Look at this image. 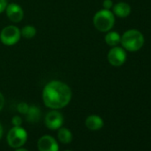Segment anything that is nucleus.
Masks as SVG:
<instances>
[{
  "label": "nucleus",
  "mask_w": 151,
  "mask_h": 151,
  "mask_svg": "<svg viewBox=\"0 0 151 151\" xmlns=\"http://www.w3.org/2000/svg\"><path fill=\"white\" fill-rule=\"evenodd\" d=\"M42 97L47 108L60 109L69 103L72 98V92L69 86L65 83L53 80L45 86Z\"/></svg>",
  "instance_id": "nucleus-1"
},
{
  "label": "nucleus",
  "mask_w": 151,
  "mask_h": 151,
  "mask_svg": "<svg viewBox=\"0 0 151 151\" xmlns=\"http://www.w3.org/2000/svg\"><path fill=\"white\" fill-rule=\"evenodd\" d=\"M120 43L123 48L129 52H137L144 45V37L137 29H129L121 37Z\"/></svg>",
  "instance_id": "nucleus-2"
},
{
  "label": "nucleus",
  "mask_w": 151,
  "mask_h": 151,
  "mask_svg": "<svg viewBox=\"0 0 151 151\" xmlns=\"http://www.w3.org/2000/svg\"><path fill=\"white\" fill-rule=\"evenodd\" d=\"M93 25L101 32H108L115 25V15L110 10H101L93 17Z\"/></svg>",
  "instance_id": "nucleus-3"
},
{
  "label": "nucleus",
  "mask_w": 151,
  "mask_h": 151,
  "mask_svg": "<svg viewBox=\"0 0 151 151\" xmlns=\"http://www.w3.org/2000/svg\"><path fill=\"white\" fill-rule=\"evenodd\" d=\"M28 139V133L22 126H14L7 134V143L13 148L22 147Z\"/></svg>",
  "instance_id": "nucleus-4"
},
{
  "label": "nucleus",
  "mask_w": 151,
  "mask_h": 151,
  "mask_svg": "<svg viewBox=\"0 0 151 151\" xmlns=\"http://www.w3.org/2000/svg\"><path fill=\"white\" fill-rule=\"evenodd\" d=\"M21 30L19 28L10 25L4 28L0 33V40L6 45H14L21 38Z\"/></svg>",
  "instance_id": "nucleus-5"
},
{
  "label": "nucleus",
  "mask_w": 151,
  "mask_h": 151,
  "mask_svg": "<svg viewBox=\"0 0 151 151\" xmlns=\"http://www.w3.org/2000/svg\"><path fill=\"white\" fill-rule=\"evenodd\" d=\"M108 60L114 67L122 66L126 60V52L123 47L114 46L108 53Z\"/></svg>",
  "instance_id": "nucleus-6"
},
{
  "label": "nucleus",
  "mask_w": 151,
  "mask_h": 151,
  "mask_svg": "<svg viewBox=\"0 0 151 151\" xmlns=\"http://www.w3.org/2000/svg\"><path fill=\"white\" fill-rule=\"evenodd\" d=\"M64 118L60 112L53 109L48 112L45 117V124L50 130H58L63 124Z\"/></svg>",
  "instance_id": "nucleus-7"
},
{
  "label": "nucleus",
  "mask_w": 151,
  "mask_h": 151,
  "mask_svg": "<svg viewBox=\"0 0 151 151\" xmlns=\"http://www.w3.org/2000/svg\"><path fill=\"white\" fill-rule=\"evenodd\" d=\"M39 151H59V145L56 139L50 135L42 136L37 141Z\"/></svg>",
  "instance_id": "nucleus-8"
},
{
  "label": "nucleus",
  "mask_w": 151,
  "mask_h": 151,
  "mask_svg": "<svg viewBox=\"0 0 151 151\" xmlns=\"http://www.w3.org/2000/svg\"><path fill=\"white\" fill-rule=\"evenodd\" d=\"M6 11V15L8 19L13 22H20L23 19L24 12L22 8L17 4H14V3L9 4Z\"/></svg>",
  "instance_id": "nucleus-9"
},
{
  "label": "nucleus",
  "mask_w": 151,
  "mask_h": 151,
  "mask_svg": "<svg viewBox=\"0 0 151 151\" xmlns=\"http://www.w3.org/2000/svg\"><path fill=\"white\" fill-rule=\"evenodd\" d=\"M104 122L102 118L97 115H91L86 120V126L91 131H97L103 127Z\"/></svg>",
  "instance_id": "nucleus-10"
},
{
  "label": "nucleus",
  "mask_w": 151,
  "mask_h": 151,
  "mask_svg": "<svg viewBox=\"0 0 151 151\" xmlns=\"http://www.w3.org/2000/svg\"><path fill=\"white\" fill-rule=\"evenodd\" d=\"M113 14L119 18H125L131 14V6L125 2H119L113 6Z\"/></svg>",
  "instance_id": "nucleus-11"
},
{
  "label": "nucleus",
  "mask_w": 151,
  "mask_h": 151,
  "mask_svg": "<svg viewBox=\"0 0 151 151\" xmlns=\"http://www.w3.org/2000/svg\"><path fill=\"white\" fill-rule=\"evenodd\" d=\"M26 116V119L28 122L29 123H37L40 118H41V110L37 106L35 105H31L29 106L28 112L25 114Z\"/></svg>",
  "instance_id": "nucleus-12"
},
{
  "label": "nucleus",
  "mask_w": 151,
  "mask_h": 151,
  "mask_svg": "<svg viewBox=\"0 0 151 151\" xmlns=\"http://www.w3.org/2000/svg\"><path fill=\"white\" fill-rule=\"evenodd\" d=\"M57 137L58 139L63 143V144H68L72 141V132L68 129V128H64V127H60L59 128L58 133H57Z\"/></svg>",
  "instance_id": "nucleus-13"
},
{
  "label": "nucleus",
  "mask_w": 151,
  "mask_h": 151,
  "mask_svg": "<svg viewBox=\"0 0 151 151\" xmlns=\"http://www.w3.org/2000/svg\"><path fill=\"white\" fill-rule=\"evenodd\" d=\"M121 40V36L116 31H108L107 35L105 36V42L109 46H116Z\"/></svg>",
  "instance_id": "nucleus-14"
},
{
  "label": "nucleus",
  "mask_w": 151,
  "mask_h": 151,
  "mask_svg": "<svg viewBox=\"0 0 151 151\" xmlns=\"http://www.w3.org/2000/svg\"><path fill=\"white\" fill-rule=\"evenodd\" d=\"M37 33V29L35 27L31 26V25H28V26H25L22 30H21V35L24 37V38H27V39H29V38H32L35 37Z\"/></svg>",
  "instance_id": "nucleus-15"
},
{
  "label": "nucleus",
  "mask_w": 151,
  "mask_h": 151,
  "mask_svg": "<svg viewBox=\"0 0 151 151\" xmlns=\"http://www.w3.org/2000/svg\"><path fill=\"white\" fill-rule=\"evenodd\" d=\"M29 108V106L27 103H25V102H21V103H19L18 106H17V110H18L21 114H24V115H25V114L28 112Z\"/></svg>",
  "instance_id": "nucleus-16"
},
{
  "label": "nucleus",
  "mask_w": 151,
  "mask_h": 151,
  "mask_svg": "<svg viewBox=\"0 0 151 151\" xmlns=\"http://www.w3.org/2000/svg\"><path fill=\"white\" fill-rule=\"evenodd\" d=\"M12 124L14 126H21L22 124V119L19 116H14L12 119Z\"/></svg>",
  "instance_id": "nucleus-17"
},
{
  "label": "nucleus",
  "mask_w": 151,
  "mask_h": 151,
  "mask_svg": "<svg viewBox=\"0 0 151 151\" xmlns=\"http://www.w3.org/2000/svg\"><path fill=\"white\" fill-rule=\"evenodd\" d=\"M102 6H103V8L104 9L110 10L113 7V2H112V0H104Z\"/></svg>",
  "instance_id": "nucleus-18"
},
{
  "label": "nucleus",
  "mask_w": 151,
  "mask_h": 151,
  "mask_svg": "<svg viewBox=\"0 0 151 151\" xmlns=\"http://www.w3.org/2000/svg\"><path fill=\"white\" fill-rule=\"evenodd\" d=\"M8 6L7 0H0V14L3 13Z\"/></svg>",
  "instance_id": "nucleus-19"
},
{
  "label": "nucleus",
  "mask_w": 151,
  "mask_h": 151,
  "mask_svg": "<svg viewBox=\"0 0 151 151\" xmlns=\"http://www.w3.org/2000/svg\"><path fill=\"white\" fill-rule=\"evenodd\" d=\"M4 105H5V98H4L3 94L0 93V111L3 109Z\"/></svg>",
  "instance_id": "nucleus-20"
},
{
  "label": "nucleus",
  "mask_w": 151,
  "mask_h": 151,
  "mask_svg": "<svg viewBox=\"0 0 151 151\" xmlns=\"http://www.w3.org/2000/svg\"><path fill=\"white\" fill-rule=\"evenodd\" d=\"M2 136H3V127H2L1 124H0V139H1Z\"/></svg>",
  "instance_id": "nucleus-21"
},
{
  "label": "nucleus",
  "mask_w": 151,
  "mask_h": 151,
  "mask_svg": "<svg viewBox=\"0 0 151 151\" xmlns=\"http://www.w3.org/2000/svg\"><path fill=\"white\" fill-rule=\"evenodd\" d=\"M15 151H29L26 148H22V147H19V148H15Z\"/></svg>",
  "instance_id": "nucleus-22"
},
{
  "label": "nucleus",
  "mask_w": 151,
  "mask_h": 151,
  "mask_svg": "<svg viewBox=\"0 0 151 151\" xmlns=\"http://www.w3.org/2000/svg\"><path fill=\"white\" fill-rule=\"evenodd\" d=\"M64 151H71V150H64Z\"/></svg>",
  "instance_id": "nucleus-23"
}]
</instances>
